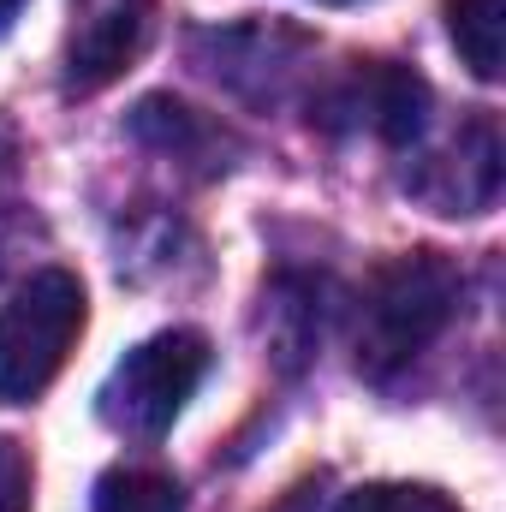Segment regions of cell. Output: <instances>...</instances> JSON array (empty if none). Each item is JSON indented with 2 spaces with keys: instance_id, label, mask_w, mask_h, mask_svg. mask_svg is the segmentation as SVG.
<instances>
[{
  "instance_id": "6da1fadb",
  "label": "cell",
  "mask_w": 506,
  "mask_h": 512,
  "mask_svg": "<svg viewBox=\"0 0 506 512\" xmlns=\"http://www.w3.org/2000/svg\"><path fill=\"white\" fill-rule=\"evenodd\" d=\"M459 268L441 251H405L387 256L358 292V370L387 382L393 370H405L423 346L441 340V328L459 310Z\"/></svg>"
},
{
  "instance_id": "7a4b0ae2",
  "label": "cell",
  "mask_w": 506,
  "mask_h": 512,
  "mask_svg": "<svg viewBox=\"0 0 506 512\" xmlns=\"http://www.w3.org/2000/svg\"><path fill=\"white\" fill-rule=\"evenodd\" d=\"M209 376V340L197 328H167L149 334L143 346H131L126 358L108 370V382L96 393V417L131 435V441H161L173 429V417L185 411V399Z\"/></svg>"
},
{
  "instance_id": "3957f363",
  "label": "cell",
  "mask_w": 506,
  "mask_h": 512,
  "mask_svg": "<svg viewBox=\"0 0 506 512\" xmlns=\"http://www.w3.org/2000/svg\"><path fill=\"white\" fill-rule=\"evenodd\" d=\"M84 334V286L66 268L30 274L0 310V405H30Z\"/></svg>"
},
{
  "instance_id": "277c9868",
  "label": "cell",
  "mask_w": 506,
  "mask_h": 512,
  "mask_svg": "<svg viewBox=\"0 0 506 512\" xmlns=\"http://www.w3.org/2000/svg\"><path fill=\"white\" fill-rule=\"evenodd\" d=\"M405 185L435 209V215H483L501 197V137L495 120H465L453 143L417 161Z\"/></svg>"
},
{
  "instance_id": "5b68a950",
  "label": "cell",
  "mask_w": 506,
  "mask_h": 512,
  "mask_svg": "<svg viewBox=\"0 0 506 512\" xmlns=\"http://www.w3.org/2000/svg\"><path fill=\"white\" fill-rule=\"evenodd\" d=\"M149 0H90L66 48V96L108 90L149 42Z\"/></svg>"
},
{
  "instance_id": "8992f818",
  "label": "cell",
  "mask_w": 506,
  "mask_h": 512,
  "mask_svg": "<svg viewBox=\"0 0 506 512\" xmlns=\"http://www.w3.org/2000/svg\"><path fill=\"white\" fill-rule=\"evenodd\" d=\"M340 114H352L358 126H370L381 143H417L429 126V84L411 66L393 60H370L352 72V84L334 96Z\"/></svg>"
},
{
  "instance_id": "52a82bcc",
  "label": "cell",
  "mask_w": 506,
  "mask_h": 512,
  "mask_svg": "<svg viewBox=\"0 0 506 512\" xmlns=\"http://www.w3.org/2000/svg\"><path fill=\"white\" fill-rule=\"evenodd\" d=\"M447 30H453V48L465 54V66L483 84H495L501 78V42H506V0H453Z\"/></svg>"
},
{
  "instance_id": "ba28073f",
  "label": "cell",
  "mask_w": 506,
  "mask_h": 512,
  "mask_svg": "<svg viewBox=\"0 0 506 512\" xmlns=\"http://www.w3.org/2000/svg\"><path fill=\"white\" fill-rule=\"evenodd\" d=\"M96 512H185V489L167 471L149 465H114L96 483Z\"/></svg>"
},
{
  "instance_id": "9c48e42d",
  "label": "cell",
  "mask_w": 506,
  "mask_h": 512,
  "mask_svg": "<svg viewBox=\"0 0 506 512\" xmlns=\"http://www.w3.org/2000/svg\"><path fill=\"white\" fill-rule=\"evenodd\" d=\"M340 512H465L453 495L429 489V483H364L352 489Z\"/></svg>"
},
{
  "instance_id": "30bf717a",
  "label": "cell",
  "mask_w": 506,
  "mask_h": 512,
  "mask_svg": "<svg viewBox=\"0 0 506 512\" xmlns=\"http://www.w3.org/2000/svg\"><path fill=\"white\" fill-rule=\"evenodd\" d=\"M0 512H30V453L0 435Z\"/></svg>"
},
{
  "instance_id": "8fae6325",
  "label": "cell",
  "mask_w": 506,
  "mask_h": 512,
  "mask_svg": "<svg viewBox=\"0 0 506 512\" xmlns=\"http://www.w3.org/2000/svg\"><path fill=\"white\" fill-rule=\"evenodd\" d=\"M18 12H24V0H0V36L12 30V18H18Z\"/></svg>"
},
{
  "instance_id": "7c38bea8",
  "label": "cell",
  "mask_w": 506,
  "mask_h": 512,
  "mask_svg": "<svg viewBox=\"0 0 506 512\" xmlns=\"http://www.w3.org/2000/svg\"><path fill=\"white\" fill-rule=\"evenodd\" d=\"M328 6H346V0H328Z\"/></svg>"
}]
</instances>
